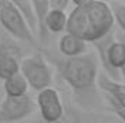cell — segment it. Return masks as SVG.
Returning a JSON list of instances; mask_svg holds the SVG:
<instances>
[{
	"mask_svg": "<svg viewBox=\"0 0 125 123\" xmlns=\"http://www.w3.org/2000/svg\"><path fill=\"white\" fill-rule=\"evenodd\" d=\"M62 81L76 96V101L83 106L93 104L99 88L100 62L96 52H87L77 58H62L57 61Z\"/></svg>",
	"mask_w": 125,
	"mask_h": 123,
	"instance_id": "1",
	"label": "cell"
},
{
	"mask_svg": "<svg viewBox=\"0 0 125 123\" xmlns=\"http://www.w3.org/2000/svg\"><path fill=\"white\" fill-rule=\"evenodd\" d=\"M86 10L89 16V31L84 41L87 44H96L109 36L115 25L111 3L100 0H86Z\"/></svg>",
	"mask_w": 125,
	"mask_h": 123,
	"instance_id": "2",
	"label": "cell"
},
{
	"mask_svg": "<svg viewBox=\"0 0 125 123\" xmlns=\"http://www.w3.org/2000/svg\"><path fill=\"white\" fill-rule=\"evenodd\" d=\"M21 74L26 78L29 87L38 93L52 86V68L41 52H33L21 61Z\"/></svg>",
	"mask_w": 125,
	"mask_h": 123,
	"instance_id": "3",
	"label": "cell"
},
{
	"mask_svg": "<svg viewBox=\"0 0 125 123\" xmlns=\"http://www.w3.org/2000/svg\"><path fill=\"white\" fill-rule=\"evenodd\" d=\"M0 25L10 36L29 45L36 44V36L26 25L15 1L0 0Z\"/></svg>",
	"mask_w": 125,
	"mask_h": 123,
	"instance_id": "4",
	"label": "cell"
},
{
	"mask_svg": "<svg viewBox=\"0 0 125 123\" xmlns=\"http://www.w3.org/2000/svg\"><path fill=\"white\" fill-rule=\"evenodd\" d=\"M36 106L44 123H61L65 117V106L55 88H47L36 94Z\"/></svg>",
	"mask_w": 125,
	"mask_h": 123,
	"instance_id": "5",
	"label": "cell"
},
{
	"mask_svg": "<svg viewBox=\"0 0 125 123\" xmlns=\"http://www.w3.org/2000/svg\"><path fill=\"white\" fill-rule=\"evenodd\" d=\"M38 109L36 101L32 100V97H6L3 98V103L0 106V123H15L21 122L23 119H28L32 113Z\"/></svg>",
	"mask_w": 125,
	"mask_h": 123,
	"instance_id": "6",
	"label": "cell"
},
{
	"mask_svg": "<svg viewBox=\"0 0 125 123\" xmlns=\"http://www.w3.org/2000/svg\"><path fill=\"white\" fill-rule=\"evenodd\" d=\"M99 90L102 91L111 110L125 122V83L115 81L106 74H100Z\"/></svg>",
	"mask_w": 125,
	"mask_h": 123,
	"instance_id": "7",
	"label": "cell"
},
{
	"mask_svg": "<svg viewBox=\"0 0 125 123\" xmlns=\"http://www.w3.org/2000/svg\"><path fill=\"white\" fill-rule=\"evenodd\" d=\"M87 31H89V16L86 10V0H77L73 3V9L68 13V23L65 33L84 39Z\"/></svg>",
	"mask_w": 125,
	"mask_h": 123,
	"instance_id": "8",
	"label": "cell"
},
{
	"mask_svg": "<svg viewBox=\"0 0 125 123\" xmlns=\"http://www.w3.org/2000/svg\"><path fill=\"white\" fill-rule=\"evenodd\" d=\"M58 52L64 58H77L87 54V42L83 38L64 33L58 39Z\"/></svg>",
	"mask_w": 125,
	"mask_h": 123,
	"instance_id": "9",
	"label": "cell"
},
{
	"mask_svg": "<svg viewBox=\"0 0 125 123\" xmlns=\"http://www.w3.org/2000/svg\"><path fill=\"white\" fill-rule=\"evenodd\" d=\"M21 72V61L15 51L9 48L0 49V80L6 81Z\"/></svg>",
	"mask_w": 125,
	"mask_h": 123,
	"instance_id": "10",
	"label": "cell"
},
{
	"mask_svg": "<svg viewBox=\"0 0 125 123\" xmlns=\"http://www.w3.org/2000/svg\"><path fill=\"white\" fill-rule=\"evenodd\" d=\"M28 88L29 84L26 81V78L19 72L15 77L3 81V91L6 97H23L28 96Z\"/></svg>",
	"mask_w": 125,
	"mask_h": 123,
	"instance_id": "11",
	"label": "cell"
},
{
	"mask_svg": "<svg viewBox=\"0 0 125 123\" xmlns=\"http://www.w3.org/2000/svg\"><path fill=\"white\" fill-rule=\"evenodd\" d=\"M67 23H68V15L64 10H58V9H52L48 13L47 18V31L48 33H65L67 32Z\"/></svg>",
	"mask_w": 125,
	"mask_h": 123,
	"instance_id": "12",
	"label": "cell"
},
{
	"mask_svg": "<svg viewBox=\"0 0 125 123\" xmlns=\"http://www.w3.org/2000/svg\"><path fill=\"white\" fill-rule=\"evenodd\" d=\"M33 7L36 12V18H38V36L41 41H45L48 36L47 31V18L48 13L51 10V3L45 1V0H33Z\"/></svg>",
	"mask_w": 125,
	"mask_h": 123,
	"instance_id": "13",
	"label": "cell"
},
{
	"mask_svg": "<svg viewBox=\"0 0 125 123\" xmlns=\"http://www.w3.org/2000/svg\"><path fill=\"white\" fill-rule=\"evenodd\" d=\"M15 4L19 9L22 18L25 19L26 25L29 26V29L33 32L35 36H38V18H36L33 3L29 1V0H21V1H15Z\"/></svg>",
	"mask_w": 125,
	"mask_h": 123,
	"instance_id": "14",
	"label": "cell"
},
{
	"mask_svg": "<svg viewBox=\"0 0 125 123\" xmlns=\"http://www.w3.org/2000/svg\"><path fill=\"white\" fill-rule=\"evenodd\" d=\"M112 12H114V18H115V23L119 26V29L125 33V3L121 1H112L111 3Z\"/></svg>",
	"mask_w": 125,
	"mask_h": 123,
	"instance_id": "15",
	"label": "cell"
},
{
	"mask_svg": "<svg viewBox=\"0 0 125 123\" xmlns=\"http://www.w3.org/2000/svg\"><path fill=\"white\" fill-rule=\"evenodd\" d=\"M50 3H51L52 9H58V10H64V12H67V9L70 6H73V3L68 1V0H52Z\"/></svg>",
	"mask_w": 125,
	"mask_h": 123,
	"instance_id": "16",
	"label": "cell"
},
{
	"mask_svg": "<svg viewBox=\"0 0 125 123\" xmlns=\"http://www.w3.org/2000/svg\"><path fill=\"white\" fill-rule=\"evenodd\" d=\"M119 75H121V81L125 83V65L121 68V71H119Z\"/></svg>",
	"mask_w": 125,
	"mask_h": 123,
	"instance_id": "17",
	"label": "cell"
},
{
	"mask_svg": "<svg viewBox=\"0 0 125 123\" xmlns=\"http://www.w3.org/2000/svg\"><path fill=\"white\" fill-rule=\"evenodd\" d=\"M3 98H4V96L0 93V106H1V103H3Z\"/></svg>",
	"mask_w": 125,
	"mask_h": 123,
	"instance_id": "18",
	"label": "cell"
}]
</instances>
